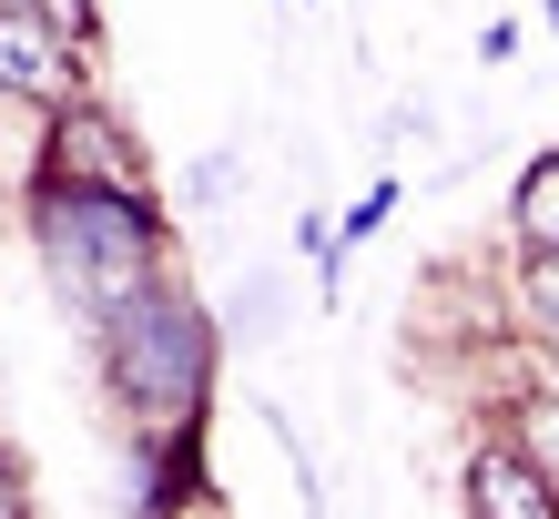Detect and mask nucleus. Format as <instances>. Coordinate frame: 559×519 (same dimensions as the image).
<instances>
[{"instance_id":"f257e3e1","label":"nucleus","mask_w":559,"mask_h":519,"mask_svg":"<svg viewBox=\"0 0 559 519\" xmlns=\"http://www.w3.org/2000/svg\"><path fill=\"white\" fill-rule=\"evenodd\" d=\"M31 245H41V275L61 285V306L82 327H103L112 306H133L143 285H163V214L133 184H31Z\"/></svg>"},{"instance_id":"f03ea898","label":"nucleus","mask_w":559,"mask_h":519,"mask_svg":"<svg viewBox=\"0 0 559 519\" xmlns=\"http://www.w3.org/2000/svg\"><path fill=\"white\" fill-rule=\"evenodd\" d=\"M103 367H112V398L133 408L143 438H183L204 417V387H214V316L183 296V285H143L133 306H112L103 327Z\"/></svg>"},{"instance_id":"7ed1b4c3","label":"nucleus","mask_w":559,"mask_h":519,"mask_svg":"<svg viewBox=\"0 0 559 519\" xmlns=\"http://www.w3.org/2000/svg\"><path fill=\"white\" fill-rule=\"evenodd\" d=\"M0 92L11 103H41V113H61L82 92V42H61L31 0H0Z\"/></svg>"},{"instance_id":"20e7f679","label":"nucleus","mask_w":559,"mask_h":519,"mask_svg":"<svg viewBox=\"0 0 559 519\" xmlns=\"http://www.w3.org/2000/svg\"><path fill=\"white\" fill-rule=\"evenodd\" d=\"M41 174H61V184H133L143 193V153L92 92H72V103L51 113V133H41Z\"/></svg>"},{"instance_id":"39448f33","label":"nucleus","mask_w":559,"mask_h":519,"mask_svg":"<svg viewBox=\"0 0 559 519\" xmlns=\"http://www.w3.org/2000/svg\"><path fill=\"white\" fill-rule=\"evenodd\" d=\"M468 519H559V489L519 438H478L468 448Z\"/></svg>"},{"instance_id":"423d86ee","label":"nucleus","mask_w":559,"mask_h":519,"mask_svg":"<svg viewBox=\"0 0 559 519\" xmlns=\"http://www.w3.org/2000/svg\"><path fill=\"white\" fill-rule=\"evenodd\" d=\"M509 245L519 255H549L559 245V153H539V164L519 174V193H509Z\"/></svg>"},{"instance_id":"0eeeda50","label":"nucleus","mask_w":559,"mask_h":519,"mask_svg":"<svg viewBox=\"0 0 559 519\" xmlns=\"http://www.w3.org/2000/svg\"><path fill=\"white\" fill-rule=\"evenodd\" d=\"M519 448H530L539 459V479L559 489V387H530V398H519V428H509Z\"/></svg>"},{"instance_id":"6e6552de","label":"nucleus","mask_w":559,"mask_h":519,"mask_svg":"<svg viewBox=\"0 0 559 519\" xmlns=\"http://www.w3.org/2000/svg\"><path fill=\"white\" fill-rule=\"evenodd\" d=\"M519 306L539 316V337L559 327V245H549V255H519Z\"/></svg>"},{"instance_id":"1a4fd4ad","label":"nucleus","mask_w":559,"mask_h":519,"mask_svg":"<svg viewBox=\"0 0 559 519\" xmlns=\"http://www.w3.org/2000/svg\"><path fill=\"white\" fill-rule=\"evenodd\" d=\"M31 11H41L61 42H82V51H92V31H103V11H92V0H31Z\"/></svg>"},{"instance_id":"9d476101","label":"nucleus","mask_w":559,"mask_h":519,"mask_svg":"<svg viewBox=\"0 0 559 519\" xmlns=\"http://www.w3.org/2000/svg\"><path fill=\"white\" fill-rule=\"evenodd\" d=\"M0 519H31V479H21L11 448H0Z\"/></svg>"},{"instance_id":"9b49d317","label":"nucleus","mask_w":559,"mask_h":519,"mask_svg":"<svg viewBox=\"0 0 559 519\" xmlns=\"http://www.w3.org/2000/svg\"><path fill=\"white\" fill-rule=\"evenodd\" d=\"M549 356H559V327H549Z\"/></svg>"}]
</instances>
